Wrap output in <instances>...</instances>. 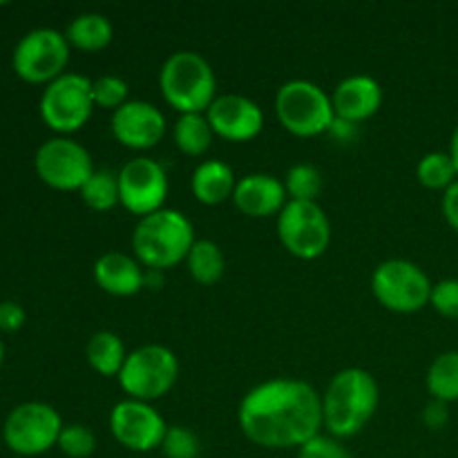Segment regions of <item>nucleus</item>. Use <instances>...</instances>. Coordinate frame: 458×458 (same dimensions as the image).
<instances>
[{
	"label": "nucleus",
	"instance_id": "1",
	"mask_svg": "<svg viewBox=\"0 0 458 458\" xmlns=\"http://www.w3.org/2000/svg\"><path fill=\"white\" fill-rule=\"evenodd\" d=\"M237 423L255 445L300 450L325 429L322 396L298 378L264 380L242 398Z\"/></svg>",
	"mask_w": 458,
	"mask_h": 458
},
{
	"label": "nucleus",
	"instance_id": "2",
	"mask_svg": "<svg viewBox=\"0 0 458 458\" xmlns=\"http://www.w3.org/2000/svg\"><path fill=\"white\" fill-rule=\"evenodd\" d=\"M380 389L374 376L360 367L338 371L322 394V420L329 437L352 438L362 432L378 410Z\"/></svg>",
	"mask_w": 458,
	"mask_h": 458
},
{
	"label": "nucleus",
	"instance_id": "3",
	"mask_svg": "<svg viewBox=\"0 0 458 458\" xmlns=\"http://www.w3.org/2000/svg\"><path fill=\"white\" fill-rule=\"evenodd\" d=\"M195 242L191 219L173 208H161L141 217L132 233L134 258L152 271H168L179 262H186Z\"/></svg>",
	"mask_w": 458,
	"mask_h": 458
},
{
	"label": "nucleus",
	"instance_id": "4",
	"mask_svg": "<svg viewBox=\"0 0 458 458\" xmlns=\"http://www.w3.org/2000/svg\"><path fill=\"white\" fill-rule=\"evenodd\" d=\"M164 101L179 114H206L217 98V79L201 54L182 49L170 54L159 72Z\"/></svg>",
	"mask_w": 458,
	"mask_h": 458
},
{
	"label": "nucleus",
	"instance_id": "5",
	"mask_svg": "<svg viewBox=\"0 0 458 458\" xmlns=\"http://www.w3.org/2000/svg\"><path fill=\"white\" fill-rule=\"evenodd\" d=\"M276 116L286 132L302 139L327 134L335 121L331 94L307 79L280 85L276 94Z\"/></svg>",
	"mask_w": 458,
	"mask_h": 458
},
{
	"label": "nucleus",
	"instance_id": "6",
	"mask_svg": "<svg viewBox=\"0 0 458 458\" xmlns=\"http://www.w3.org/2000/svg\"><path fill=\"white\" fill-rule=\"evenodd\" d=\"M179 378V360L164 344H143L128 353L119 371L121 389L134 401L152 403L164 398Z\"/></svg>",
	"mask_w": 458,
	"mask_h": 458
},
{
	"label": "nucleus",
	"instance_id": "7",
	"mask_svg": "<svg viewBox=\"0 0 458 458\" xmlns=\"http://www.w3.org/2000/svg\"><path fill=\"white\" fill-rule=\"evenodd\" d=\"M92 81L79 72H65L45 85L43 97H40V116L45 125L67 137L72 132H79L89 121L94 112Z\"/></svg>",
	"mask_w": 458,
	"mask_h": 458
},
{
	"label": "nucleus",
	"instance_id": "8",
	"mask_svg": "<svg viewBox=\"0 0 458 458\" xmlns=\"http://www.w3.org/2000/svg\"><path fill=\"white\" fill-rule=\"evenodd\" d=\"M432 280L410 259H385L371 276V293L394 313H416L432 298Z\"/></svg>",
	"mask_w": 458,
	"mask_h": 458
},
{
	"label": "nucleus",
	"instance_id": "9",
	"mask_svg": "<svg viewBox=\"0 0 458 458\" xmlns=\"http://www.w3.org/2000/svg\"><path fill=\"white\" fill-rule=\"evenodd\" d=\"M277 237L293 258L311 262L329 249V217L318 201H286L277 215Z\"/></svg>",
	"mask_w": 458,
	"mask_h": 458
},
{
	"label": "nucleus",
	"instance_id": "10",
	"mask_svg": "<svg viewBox=\"0 0 458 458\" xmlns=\"http://www.w3.org/2000/svg\"><path fill=\"white\" fill-rule=\"evenodd\" d=\"M70 63V43L65 34L52 27H38L22 36L13 47V72L27 83L49 85L65 74Z\"/></svg>",
	"mask_w": 458,
	"mask_h": 458
},
{
	"label": "nucleus",
	"instance_id": "11",
	"mask_svg": "<svg viewBox=\"0 0 458 458\" xmlns=\"http://www.w3.org/2000/svg\"><path fill=\"white\" fill-rule=\"evenodd\" d=\"M63 432L58 411L47 403H22L13 407L3 425V441L21 456H38L52 450Z\"/></svg>",
	"mask_w": 458,
	"mask_h": 458
},
{
	"label": "nucleus",
	"instance_id": "12",
	"mask_svg": "<svg viewBox=\"0 0 458 458\" xmlns=\"http://www.w3.org/2000/svg\"><path fill=\"white\" fill-rule=\"evenodd\" d=\"M34 168L43 183L56 191H81L94 173L88 148L70 137L47 139L36 150Z\"/></svg>",
	"mask_w": 458,
	"mask_h": 458
},
{
	"label": "nucleus",
	"instance_id": "13",
	"mask_svg": "<svg viewBox=\"0 0 458 458\" xmlns=\"http://www.w3.org/2000/svg\"><path fill=\"white\" fill-rule=\"evenodd\" d=\"M121 206L139 219L164 208L168 197V173L150 157H134L119 170Z\"/></svg>",
	"mask_w": 458,
	"mask_h": 458
},
{
	"label": "nucleus",
	"instance_id": "14",
	"mask_svg": "<svg viewBox=\"0 0 458 458\" xmlns=\"http://www.w3.org/2000/svg\"><path fill=\"white\" fill-rule=\"evenodd\" d=\"M110 432L119 445L130 452L159 450L168 425L150 403L123 398L110 411Z\"/></svg>",
	"mask_w": 458,
	"mask_h": 458
},
{
	"label": "nucleus",
	"instance_id": "15",
	"mask_svg": "<svg viewBox=\"0 0 458 458\" xmlns=\"http://www.w3.org/2000/svg\"><path fill=\"white\" fill-rule=\"evenodd\" d=\"M215 137L231 143H246L264 130V112L253 98L244 94H219L206 110Z\"/></svg>",
	"mask_w": 458,
	"mask_h": 458
},
{
	"label": "nucleus",
	"instance_id": "16",
	"mask_svg": "<svg viewBox=\"0 0 458 458\" xmlns=\"http://www.w3.org/2000/svg\"><path fill=\"white\" fill-rule=\"evenodd\" d=\"M112 134L130 150H152L165 134V116L148 101H128L112 112Z\"/></svg>",
	"mask_w": 458,
	"mask_h": 458
},
{
	"label": "nucleus",
	"instance_id": "17",
	"mask_svg": "<svg viewBox=\"0 0 458 458\" xmlns=\"http://www.w3.org/2000/svg\"><path fill=\"white\" fill-rule=\"evenodd\" d=\"M289 201L284 182L267 173H253L237 179L233 204L242 215L253 219L277 217Z\"/></svg>",
	"mask_w": 458,
	"mask_h": 458
},
{
	"label": "nucleus",
	"instance_id": "18",
	"mask_svg": "<svg viewBox=\"0 0 458 458\" xmlns=\"http://www.w3.org/2000/svg\"><path fill=\"white\" fill-rule=\"evenodd\" d=\"M331 106H334L335 119L360 125L383 106V88L369 74L347 76L331 92Z\"/></svg>",
	"mask_w": 458,
	"mask_h": 458
},
{
	"label": "nucleus",
	"instance_id": "19",
	"mask_svg": "<svg viewBox=\"0 0 458 458\" xmlns=\"http://www.w3.org/2000/svg\"><path fill=\"white\" fill-rule=\"evenodd\" d=\"M94 282L114 298H132L146 289V268H141L137 258L110 250L94 262Z\"/></svg>",
	"mask_w": 458,
	"mask_h": 458
},
{
	"label": "nucleus",
	"instance_id": "20",
	"mask_svg": "<svg viewBox=\"0 0 458 458\" xmlns=\"http://www.w3.org/2000/svg\"><path fill=\"white\" fill-rule=\"evenodd\" d=\"M237 177L231 165L222 159L201 161L191 177V191L204 206H219L233 199Z\"/></svg>",
	"mask_w": 458,
	"mask_h": 458
},
{
	"label": "nucleus",
	"instance_id": "21",
	"mask_svg": "<svg viewBox=\"0 0 458 458\" xmlns=\"http://www.w3.org/2000/svg\"><path fill=\"white\" fill-rule=\"evenodd\" d=\"M112 30L110 18L97 12L79 13L70 21L65 30V38L70 47L81 49V52H101L112 43Z\"/></svg>",
	"mask_w": 458,
	"mask_h": 458
},
{
	"label": "nucleus",
	"instance_id": "22",
	"mask_svg": "<svg viewBox=\"0 0 458 458\" xmlns=\"http://www.w3.org/2000/svg\"><path fill=\"white\" fill-rule=\"evenodd\" d=\"M85 358H88V365L97 371L98 376H119V371L123 369V362L128 358L125 352V344L114 331H97L92 338L88 340V347H85Z\"/></svg>",
	"mask_w": 458,
	"mask_h": 458
},
{
	"label": "nucleus",
	"instance_id": "23",
	"mask_svg": "<svg viewBox=\"0 0 458 458\" xmlns=\"http://www.w3.org/2000/svg\"><path fill=\"white\" fill-rule=\"evenodd\" d=\"M188 273L201 286L217 284L226 271V258L222 249L210 240H197L186 258Z\"/></svg>",
	"mask_w": 458,
	"mask_h": 458
},
{
	"label": "nucleus",
	"instance_id": "24",
	"mask_svg": "<svg viewBox=\"0 0 458 458\" xmlns=\"http://www.w3.org/2000/svg\"><path fill=\"white\" fill-rule=\"evenodd\" d=\"M213 137L215 132L206 114H179L173 130L174 146L188 157L206 155L210 143H213Z\"/></svg>",
	"mask_w": 458,
	"mask_h": 458
},
{
	"label": "nucleus",
	"instance_id": "25",
	"mask_svg": "<svg viewBox=\"0 0 458 458\" xmlns=\"http://www.w3.org/2000/svg\"><path fill=\"white\" fill-rule=\"evenodd\" d=\"M428 392L434 401L456 403L458 401V352H445L434 358L428 369Z\"/></svg>",
	"mask_w": 458,
	"mask_h": 458
},
{
	"label": "nucleus",
	"instance_id": "26",
	"mask_svg": "<svg viewBox=\"0 0 458 458\" xmlns=\"http://www.w3.org/2000/svg\"><path fill=\"white\" fill-rule=\"evenodd\" d=\"M79 192L83 204L89 206L92 210H98V213L112 210L116 204H121L119 173H112V170H94L92 177L85 182V186Z\"/></svg>",
	"mask_w": 458,
	"mask_h": 458
},
{
	"label": "nucleus",
	"instance_id": "27",
	"mask_svg": "<svg viewBox=\"0 0 458 458\" xmlns=\"http://www.w3.org/2000/svg\"><path fill=\"white\" fill-rule=\"evenodd\" d=\"M454 159L450 152H428L416 165V179L429 191H447L458 182Z\"/></svg>",
	"mask_w": 458,
	"mask_h": 458
},
{
	"label": "nucleus",
	"instance_id": "28",
	"mask_svg": "<svg viewBox=\"0 0 458 458\" xmlns=\"http://www.w3.org/2000/svg\"><path fill=\"white\" fill-rule=\"evenodd\" d=\"M289 201H318L322 192V174L313 164L291 165L284 177Z\"/></svg>",
	"mask_w": 458,
	"mask_h": 458
},
{
	"label": "nucleus",
	"instance_id": "29",
	"mask_svg": "<svg viewBox=\"0 0 458 458\" xmlns=\"http://www.w3.org/2000/svg\"><path fill=\"white\" fill-rule=\"evenodd\" d=\"M128 83L116 74L98 76L92 81V97L94 106L103 107V110L116 112L121 106L128 103Z\"/></svg>",
	"mask_w": 458,
	"mask_h": 458
},
{
	"label": "nucleus",
	"instance_id": "30",
	"mask_svg": "<svg viewBox=\"0 0 458 458\" xmlns=\"http://www.w3.org/2000/svg\"><path fill=\"white\" fill-rule=\"evenodd\" d=\"M56 447L70 458H88L97 450V437L85 425H63V432L58 437Z\"/></svg>",
	"mask_w": 458,
	"mask_h": 458
},
{
	"label": "nucleus",
	"instance_id": "31",
	"mask_svg": "<svg viewBox=\"0 0 458 458\" xmlns=\"http://www.w3.org/2000/svg\"><path fill=\"white\" fill-rule=\"evenodd\" d=\"M165 458H197L199 456V438L183 425H174L165 432L159 447Z\"/></svg>",
	"mask_w": 458,
	"mask_h": 458
},
{
	"label": "nucleus",
	"instance_id": "32",
	"mask_svg": "<svg viewBox=\"0 0 458 458\" xmlns=\"http://www.w3.org/2000/svg\"><path fill=\"white\" fill-rule=\"evenodd\" d=\"M429 304L434 311L441 313L443 318H452L458 320V280L450 277V280H441L432 286V298Z\"/></svg>",
	"mask_w": 458,
	"mask_h": 458
},
{
	"label": "nucleus",
	"instance_id": "33",
	"mask_svg": "<svg viewBox=\"0 0 458 458\" xmlns=\"http://www.w3.org/2000/svg\"><path fill=\"white\" fill-rule=\"evenodd\" d=\"M298 458H352L343 443L329 434H318L316 438L298 450Z\"/></svg>",
	"mask_w": 458,
	"mask_h": 458
},
{
	"label": "nucleus",
	"instance_id": "34",
	"mask_svg": "<svg viewBox=\"0 0 458 458\" xmlns=\"http://www.w3.org/2000/svg\"><path fill=\"white\" fill-rule=\"evenodd\" d=\"M25 320H27V313L21 304L12 302V300L0 302V331H7V334L18 331L22 325H25Z\"/></svg>",
	"mask_w": 458,
	"mask_h": 458
},
{
	"label": "nucleus",
	"instance_id": "35",
	"mask_svg": "<svg viewBox=\"0 0 458 458\" xmlns=\"http://www.w3.org/2000/svg\"><path fill=\"white\" fill-rule=\"evenodd\" d=\"M447 420H450V410H447V403L441 401H429L423 410V423L429 429H441L445 428Z\"/></svg>",
	"mask_w": 458,
	"mask_h": 458
},
{
	"label": "nucleus",
	"instance_id": "36",
	"mask_svg": "<svg viewBox=\"0 0 458 458\" xmlns=\"http://www.w3.org/2000/svg\"><path fill=\"white\" fill-rule=\"evenodd\" d=\"M443 215H445V222L458 231V182L452 183L443 195Z\"/></svg>",
	"mask_w": 458,
	"mask_h": 458
},
{
	"label": "nucleus",
	"instance_id": "37",
	"mask_svg": "<svg viewBox=\"0 0 458 458\" xmlns=\"http://www.w3.org/2000/svg\"><path fill=\"white\" fill-rule=\"evenodd\" d=\"M356 128H358V125L335 119L334 125H331L329 132H327V134H331L334 139H338L340 143H347V141H352L353 137H356Z\"/></svg>",
	"mask_w": 458,
	"mask_h": 458
},
{
	"label": "nucleus",
	"instance_id": "38",
	"mask_svg": "<svg viewBox=\"0 0 458 458\" xmlns=\"http://www.w3.org/2000/svg\"><path fill=\"white\" fill-rule=\"evenodd\" d=\"M450 157L454 159L456 173H458V125L454 128V134H452V143H450Z\"/></svg>",
	"mask_w": 458,
	"mask_h": 458
},
{
	"label": "nucleus",
	"instance_id": "39",
	"mask_svg": "<svg viewBox=\"0 0 458 458\" xmlns=\"http://www.w3.org/2000/svg\"><path fill=\"white\" fill-rule=\"evenodd\" d=\"M3 362H4V344L3 340H0V367H3Z\"/></svg>",
	"mask_w": 458,
	"mask_h": 458
},
{
	"label": "nucleus",
	"instance_id": "40",
	"mask_svg": "<svg viewBox=\"0 0 458 458\" xmlns=\"http://www.w3.org/2000/svg\"><path fill=\"white\" fill-rule=\"evenodd\" d=\"M0 443H3V429H0Z\"/></svg>",
	"mask_w": 458,
	"mask_h": 458
}]
</instances>
